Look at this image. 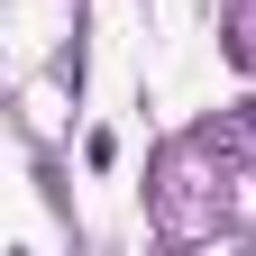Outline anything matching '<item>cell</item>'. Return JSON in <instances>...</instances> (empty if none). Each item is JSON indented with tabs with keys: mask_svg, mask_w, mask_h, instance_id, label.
I'll use <instances>...</instances> for the list:
<instances>
[{
	"mask_svg": "<svg viewBox=\"0 0 256 256\" xmlns=\"http://www.w3.org/2000/svg\"><path fill=\"white\" fill-rule=\"evenodd\" d=\"M229 64L256 74V0H238V18H229Z\"/></svg>",
	"mask_w": 256,
	"mask_h": 256,
	"instance_id": "cell-1",
	"label": "cell"
}]
</instances>
